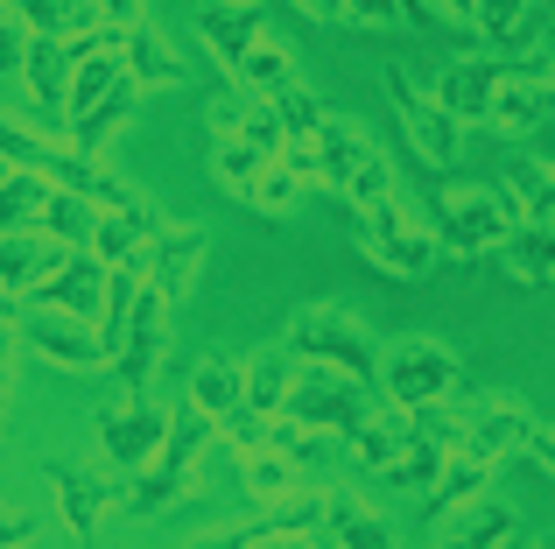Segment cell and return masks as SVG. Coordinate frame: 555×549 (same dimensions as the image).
Here are the masks:
<instances>
[{
    "label": "cell",
    "mask_w": 555,
    "mask_h": 549,
    "mask_svg": "<svg viewBox=\"0 0 555 549\" xmlns=\"http://www.w3.org/2000/svg\"><path fill=\"white\" fill-rule=\"evenodd\" d=\"M0 177H8V163H0Z\"/></svg>",
    "instance_id": "cell-56"
},
{
    "label": "cell",
    "mask_w": 555,
    "mask_h": 549,
    "mask_svg": "<svg viewBox=\"0 0 555 549\" xmlns=\"http://www.w3.org/2000/svg\"><path fill=\"white\" fill-rule=\"evenodd\" d=\"M534 8H542V14H555V0H534Z\"/></svg>",
    "instance_id": "cell-55"
},
{
    "label": "cell",
    "mask_w": 555,
    "mask_h": 549,
    "mask_svg": "<svg viewBox=\"0 0 555 549\" xmlns=\"http://www.w3.org/2000/svg\"><path fill=\"white\" fill-rule=\"evenodd\" d=\"M197 480H204V465H197V458L163 451L149 472H134V480H127V500H120V508L134 514V522H163L169 508H183V500L197 494Z\"/></svg>",
    "instance_id": "cell-17"
},
{
    "label": "cell",
    "mask_w": 555,
    "mask_h": 549,
    "mask_svg": "<svg viewBox=\"0 0 555 549\" xmlns=\"http://www.w3.org/2000/svg\"><path fill=\"white\" fill-rule=\"evenodd\" d=\"M443 458H450V444H443V437H429V430H415V437H408V451L393 458L379 480L401 486V494H429V486L443 480Z\"/></svg>",
    "instance_id": "cell-37"
},
{
    "label": "cell",
    "mask_w": 555,
    "mask_h": 549,
    "mask_svg": "<svg viewBox=\"0 0 555 549\" xmlns=\"http://www.w3.org/2000/svg\"><path fill=\"white\" fill-rule=\"evenodd\" d=\"M92 423H99V451H106V472H120V480L149 472L155 458H163V444H169V416H163V409H149V395H127V387L99 401Z\"/></svg>",
    "instance_id": "cell-7"
},
{
    "label": "cell",
    "mask_w": 555,
    "mask_h": 549,
    "mask_svg": "<svg viewBox=\"0 0 555 549\" xmlns=\"http://www.w3.org/2000/svg\"><path fill=\"white\" fill-rule=\"evenodd\" d=\"M36 233H50L56 247H92V233H99V205H92V197H78V191H56V183H50V205H42Z\"/></svg>",
    "instance_id": "cell-35"
},
{
    "label": "cell",
    "mask_w": 555,
    "mask_h": 549,
    "mask_svg": "<svg viewBox=\"0 0 555 549\" xmlns=\"http://www.w3.org/2000/svg\"><path fill=\"white\" fill-rule=\"evenodd\" d=\"M204 169H211L218 191H232V197L246 205V197H254V183H260V169H268V155H260L246 135H211V155H204Z\"/></svg>",
    "instance_id": "cell-33"
},
{
    "label": "cell",
    "mask_w": 555,
    "mask_h": 549,
    "mask_svg": "<svg viewBox=\"0 0 555 549\" xmlns=\"http://www.w3.org/2000/svg\"><path fill=\"white\" fill-rule=\"evenodd\" d=\"M232 85H240V92H254V99H282L288 85H302V78H296V50H288L282 36H260L254 50L240 56Z\"/></svg>",
    "instance_id": "cell-31"
},
{
    "label": "cell",
    "mask_w": 555,
    "mask_h": 549,
    "mask_svg": "<svg viewBox=\"0 0 555 549\" xmlns=\"http://www.w3.org/2000/svg\"><path fill=\"white\" fill-rule=\"evenodd\" d=\"M457 395H472V381H464V359L443 339L408 331V339L379 345V401L415 416V409H436V401H457Z\"/></svg>",
    "instance_id": "cell-2"
},
{
    "label": "cell",
    "mask_w": 555,
    "mask_h": 549,
    "mask_svg": "<svg viewBox=\"0 0 555 549\" xmlns=\"http://www.w3.org/2000/svg\"><path fill=\"white\" fill-rule=\"evenodd\" d=\"M70 71H78V56L56 36H28L22 78H28V92H36V106L50 113V120H70Z\"/></svg>",
    "instance_id": "cell-22"
},
{
    "label": "cell",
    "mask_w": 555,
    "mask_h": 549,
    "mask_svg": "<svg viewBox=\"0 0 555 549\" xmlns=\"http://www.w3.org/2000/svg\"><path fill=\"white\" fill-rule=\"evenodd\" d=\"M50 141L56 135H36V127H22V120L0 113V163H8V169H42V163H50Z\"/></svg>",
    "instance_id": "cell-42"
},
{
    "label": "cell",
    "mask_w": 555,
    "mask_h": 549,
    "mask_svg": "<svg viewBox=\"0 0 555 549\" xmlns=\"http://www.w3.org/2000/svg\"><path fill=\"white\" fill-rule=\"evenodd\" d=\"M169 310H177V303H169L155 282H141L134 317H127V339H120V359H113V381H120L127 395H149L155 367L169 359Z\"/></svg>",
    "instance_id": "cell-10"
},
{
    "label": "cell",
    "mask_w": 555,
    "mask_h": 549,
    "mask_svg": "<svg viewBox=\"0 0 555 549\" xmlns=\"http://www.w3.org/2000/svg\"><path fill=\"white\" fill-rule=\"evenodd\" d=\"M240 480H246V494H254L260 508H274V500L302 494V458H288V451H274V444H260V451H240Z\"/></svg>",
    "instance_id": "cell-34"
},
{
    "label": "cell",
    "mask_w": 555,
    "mask_h": 549,
    "mask_svg": "<svg viewBox=\"0 0 555 549\" xmlns=\"http://www.w3.org/2000/svg\"><path fill=\"white\" fill-rule=\"evenodd\" d=\"M28 303L70 310V317H85V324H99V310H106V261H99L92 247H64L50 261V274L28 289Z\"/></svg>",
    "instance_id": "cell-12"
},
{
    "label": "cell",
    "mask_w": 555,
    "mask_h": 549,
    "mask_svg": "<svg viewBox=\"0 0 555 549\" xmlns=\"http://www.w3.org/2000/svg\"><path fill=\"white\" fill-rule=\"evenodd\" d=\"M500 268L514 274V282H528V289L555 282V226H542V219H520L514 233L500 240Z\"/></svg>",
    "instance_id": "cell-30"
},
{
    "label": "cell",
    "mask_w": 555,
    "mask_h": 549,
    "mask_svg": "<svg viewBox=\"0 0 555 549\" xmlns=\"http://www.w3.org/2000/svg\"><path fill=\"white\" fill-rule=\"evenodd\" d=\"M296 373H302V353H296L288 339L260 345V353L246 359V409H254V416H282V401H288V387H296Z\"/></svg>",
    "instance_id": "cell-25"
},
{
    "label": "cell",
    "mask_w": 555,
    "mask_h": 549,
    "mask_svg": "<svg viewBox=\"0 0 555 549\" xmlns=\"http://www.w3.org/2000/svg\"><path fill=\"white\" fill-rule=\"evenodd\" d=\"M134 99H141V85H134V78H120V85H113V92L99 99L92 113H78V120L64 127V141H70L78 155H106V141L120 135L127 120H134Z\"/></svg>",
    "instance_id": "cell-29"
},
{
    "label": "cell",
    "mask_w": 555,
    "mask_h": 549,
    "mask_svg": "<svg viewBox=\"0 0 555 549\" xmlns=\"http://www.w3.org/2000/svg\"><path fill=\"white\" fill-rule=\"evenodd\" d=\"M127 78V50H106V56H85L78 71H70V120H78V113H92L99 99L113 92V85ZM64 120V127H70Z\"/></svg>",
    "instance_id": "cell-40"
},
{
    "label": "cell",
    "mask_w": 555,
    "mask_h": 549,
    "mask_svg": "<svg viewBox=\"0 0 555 549\" xmlns=\"http://www.w3.org/2000/svg\"><path fill=\"white\" fill-rule=\"evenodd\" d=\"M14 331H22V345H28L36 359H50V367H64V373H99V367H113L106 331L85 324V317H70V310H42V303H28V317H22Z\"/></svg>",
    "instance_id": "cell-9"
},
{
    "label": "cell",
    "mask_w": 555,
    "mask_h": 549,
    "mask_svg": "<svg viewBox=\"0 0 555 549\" xmlns=\"http://www.w3.org/2000/svg\"><path fill=\"white\" fill-rule=\"evenodd\" d=\"M240 135L254 141L268 163H282V155H288V135H282V120H274V99H254V106H246V127H240Z\"/></svg>",
    "instance_id": "cell-43"
},
{
    "label": "cell",
    "mask_w": 555,
    "mask_h": 549,
    "mask_svg": "<svg viewBox=\"0 0 555 549\" xmlns=\"http://www.w3.org/2000/svg\"><path fill=\"white\" fill-rule=\"evenodd\" d=\"M359 254H366L373 268L401 274V282H422V274H436V261H443V247H436V233H429V212H415L401 191H393L387 205L359 212Z\"/></svg>",
    "instance_id": "cell-5"
},
{
    "label": "cell",
    "mask_w": 555,
    "mask_h": 549,
    "mask_svg": "<svg viewBox=\"0 0 555 549\" xmlns=\"http://www.w3.org/2000/svg\"><path fill=\"white\" fill-rule=\"evenodd\" d=\"M506 542H520V514L506 500H472L464 514L436 528V549H506Z\"/></svg>",
    "instance_id": "cell-24"
},
{
    "label": "cell",
    "mask_w": 555,
    "mask_h": 549,
    "mask_svg": "<svg viewBox=\"0 0 555 549\" xmlns=\"http://www.w3.org/2000/svg\"><path fill=\"white\" fill-rule=\"evenodd\" d=\"M183 401H190L197 416H211L218 430H225L232 416L246 409V359H240V353H204L197 367H190Z\"/></svg>",
    "instance_id": "cell-18"
},
{
    "label": "cell",
    "mask_w": 555,
    "mask_h": 549,
    "mask_svg": "<svg viewBox=\"0 0 555 549\" xmlns=\"http://www.w3.org/2000/svg\"><path fill=\"white\" fill-rule=\"evenodd\" d=\"M204 254H211V233H204V226H163V233L149 240V254H141V268H149V282L163 289L169 303H183L190 289H197Z\"/></svg>",
    "instance_id": "cell-16"
},
{
    "label": "cell",
    "mask_w": 555,
    "mask_h": 549,
    "mask_svg": "<svg viewBox=\"0 0 555 549\" xmlns=\"http://www.w3.org/2000/svg\"><path fill=\"white\" fill-rule=\"evenodd\" d=\"M528 549H555V536H534V542H528Z\"/></svg>",
    "instance_id": "cell-54"
},
{
    "label": "cell",
    "mask_w": 555,
    "mask_h": 549,
    "mask_svg": "<svg viewBox=\"0 0 555 549\" xmlns=\"http://www.w3.org/2000/svg\"><path fill=\"white\" fill-rule=\"evenodd\" d=\"M56 240L50 233H36V226H28V233H0V296H28V289L42 282V274H50V261H56Z\"/></svg>",
    "instance_id": "cell-28"
},
{
    "label": "cell",
    "mask_w": 555,
    "mask_h": 549,
    "mask_svg": "<svg viewBox=\"0 0 555 549\" xmlns=\"http://www.w3.org/2000/svg\"><path fill=\"white\" fill-rule=\"evenodd\" d=\"M282 339L296 345L310 367H338V373H352V381H366L379 395V339L359 310H345V303H296Z\"/></svg>",
    "instance_id": "cell-3"
},
{
    "label": "cell",
    "mask_w": 555,
    "mask_h": 549,
    "mask_svg": "<svg viewBox=\"0 0 555 549\" xmlns=\"http://www.w3.org/2000/svg\"><path fill=\"white\" fill-rule=\"evenodd\" d=\"M317 536H331L338 549H393V528L379 522L359 494H331L324 500V528H317Z\"/></svg>",
    "instance_id": "cell-32"
},
{
    "label": "cell",
    "mask_w": 555,
    "mask_h": 549,
    "mask_svg": "<svg viewBox=\"0 0 555 549\" xmlns=\"http://www.w3.org/2000/svg\"><path fill=\"white\" fill-rule=\"evenodd\" d=\"M22 56H28V22H22V8H14V0H0V78H8V71H22Z\"/></svg>",
    "instance_id": "cell-45"
},
{
    "label": "cell",
    "mask_w": 555,
    "mask_h": 549,
    "mask_svg": "<svg viewBox=\"0 0 555 549\" xmlns=\"http://www.w3.org/2000/svg\"><path fill=\"white\" fill-rule=\"evenodd\" d=\"M542 120H548V85L534 78L528 64H520L514 78H506L500 92H492V113H486V127H492V135H506V141H528Z\"/></svg>",
    "instance_id": "cell-23"
},
{
    "label": "cell",
    "mask_w": 555,
    "mask_h": 549,
    "mask_svg": "<svg viewBox=\"0 0 555 549\" xmlns=\"http://www.w3.org/2000/svg\"><path fill=\"white\" fill-rule=\"evenodd\" d=\"M408 437H415V416L393 409V401H373L366 423L345 437V451H352V465H359V472H387L393 458L408 451Z\"/></svg>",
    "instance_id": "cell-21"
},
{
    "label": "cell",
    "mask_w": 555,
    "mask_h": 549,
    "mask_svg": "<svg viewBox=\"0 0 555 549\" xmlns=\"http://www.w3.org/2000/svg\"><path fill=\"white\" fill-rule=\"evenodd\" d=\"M528 437H534V416H528V401L520 395H478L472 401V423H464V451H478V458H514V451H528Z\"/></svg>",
    "instance_id": "cell-15"
},
{
    "label": "cell",
    "mask_w": 555,
    "mask_h": 549,
    "mask_svg": "<svg viewBox=\"0 0 555 549\" xmlns=\"http://www.w3.org/2000/svg\"><path fill=\"white\" fill-rule=\"evenodd\" d=\"M528 458H534V465H542L548 480H555V430H542V423H534V437H528Z\"/></svg>",
    "instance_id": "cell-51"
},
{
    "label": "cell",
    "mask_w": 555,
    "mask_h": 549,
    "mask_svg": "<svg viewBox=\"0 0 555 549\" xmlns=\"http://www.w3.org/2000/svg\"><path fill=\"white\" fill-rule=\"evenodd\" d=\"M520 226V197L506 183H450L429 205V233L450 261H478V254H500V240Z\"/></svg>",
    "instance_id": "cell-1"
},
{
    "label": "cell",
    "mask_w": 555,
    "mask_h": 549,
    "mask_svg": "<svg viewBox=\"0 0 555 549\" xmlns=\"http://www.w3.org/2000/svg\"><path fill=\"white\" fill-rule=\"evenodd\" d=\"M310 22H345V0H296Z\"/></svg>",
    "instance_id": "cell-52"
},
{
    "label": "cell",
    "mask_w": 555,
    "mask_h": 549,
    "mask_svg": "<svg viewBox=\"0 0 555 549\" xmlns=\"http://www.w3.org/2000/svg\"><path fill=\"white\" fill-rule=\"evenodd\" d=\"M492 472H500L492 458H478V451H464V444H457V451L443 458V480H436L429 494H422V522H429V528H443L450 514H464L472 500H486Z\"/></svg>",
    "instance_id": "cell-19"
},
{
    "label": "cell",
    "mask_w": 555,
    "mask_h": 549,
    "mask_svg": "<svg viewBox=\"0 0 555 549\" xmlns=\"http://www.w3.org/2000/svg\"><path fill=\"white\" fill-rule=\"evenodd\" d=\"M345 22H359V28H393V22H408V14H401V0H345Z\"/></svg>",
    "instance_id": "cell-46"
},
{
    "label": "cell",
    "mask_w": 555,
    "mask_h": 549,
    "mask_svg": "<svg viewBox=\"0 0 555 549\" xmlns=\"http://www.w3.org/2000/svg\"><path fill=\"white\" fill-rule=\"evenodd\" d=\"M28 536H36V514H22V508H0V549H22Z\"/></svg>",
    "instance_id": "cell-48"
},
{
    "label": "cell",
    "mask_w": 555,
    "mask_h": 549,
    "mask_svg": "<svg viewBox=\"0 0 555 549\" xmlns=\"http://www.w3.org/2000/svg\"><path fill=\"white\" fill-rule=\"evenodd\" d=\"M429 8H443V14H457V22H472V14H478V0H429Z\"/></svg>",
    "instance_id": "cell-53"
},
{
    "label": "cell",
    "mask_w": 555,
    "mask_h": 549,
    "mask_svg": "<svg viewBox=\"0 0 555 549\" xmlns=\"http://www.w3.org/2000/svg\"><path fill=\"white\" fill-rule=\"evenodd\" d=\"M14 8H22L28 36H56V42H70V36H85V28L106 22L99 0H14Z\"/></svg>",
    "instance_id": "cell-36"
},
{
    "label": "cell",
    "mask_w": 555,
    "mask_h": 549,
    "mask_svg": "<svg viewBox=\"0 0 555 549\" xmlns=\"http://www.w3.org/2000/svg\"><path fill=\"white\" fill-rule=\"evenodd\" d=\"M42 480H50V494H56V514L70 522V536H78V549H99V514H106V500H113V486H106V465L50 458V465H42Z\"/></svg>",
    "instance_id": "cell-13"
},
{
    "label": "cell",
    "mask_w": 555,
    "mask_h": 549,
    "mask_svg": "<svg viewBox=\"0 0 555 549\" xmlns=\"http://www.w3.org/2000/svg\"><path fill=\"white\" fill-rule=\"evenodd\" d=\"M528 71H534V78H542V85H555V22L542 28V42H534V56H528Z\"/></svg>",
    "instance_id": "cell-49"
},
{
    "label": "cell",
    "mask_w": 555,
    "mask_h": 549,
    "mask_svg": "<svg viewBox=\"0 0 555 549\" xmlns=\"http://www.w3.org/2000/svg\"><path fill=\"white\" fill-rule=\"evenodd\" d=\"M127 78H134L141 92L183 85V56H177V42H169V28H155V22H134V28H127Z\"/></svg>",
    "instance_id": "cell-27"
},
{
    "label": "cell",
    "mask_w": 555,
    "mask_h": 549,
    "mask_svg": "<svg viewBox=\"0 0 555 549\" xmlns=\"http://www.w3.org/2000/svg\"><path fill=\"white\" fill-rule=\"evenodd\" d=\"M379 85H387L393 113H401V127H408V149H415L429 169H450V163H457L464 127L450 120V106L436 99V85H415V71H408V64H387V71H379Z\"/></svg>",
    "instance_id": "cell-8"
},
{
    "label": "cell",
    "mask_w": 555,
    "mask_h": 549,
    "mask_svg": "<svg viewBox=\"0 0 555 549\" xmlns=\"http://www.w3.org/2000/svg\"><path fill=\"white\" fill-rule=\"evenodd\" d=\"M99 14H106L113 28H134V22H149V14H141V0H99Z\"/></svg>",
    "instance_id": "cell-50"
},
{
    "label": "cell",
    "mask_w": 555,
    "mask_h": 549,
    "mask_svg": "<svg viewBox=\"0 0 555 549\" xmlns=\"http://www.w3.org/2000/svg\"><path fill=\"white\" fill-rule=\"evenodd\" d=\"M268 36V8L260 0H204L197 8V42L218 56V71H240V56L254 50V42Z\"/></svg>",
    "instance_id": "cell-14"
},
{
    "label": "cell",
    "mask_w": 555,
    "mask_h": 549,
    "mask_svg": "<svg viewBox=\"0 0 555 549\" xmlns=\"http://www.w3.org/2000/svg\"><path fill=\"white\" fill-rule=\"evenodd\" d=\"M520 163H534V169H548V177H555V106H548V120L520 141Z\"/></svg>",
    "instance_id": "cell-47"
},
{
    "label": "cell",
    "mask_w": 555,
    "mask_h": 549,
    "mask_svg": "<svg viewBox=\"0 0 555 549\" xmlns=\"http://www.w3.org/2000/svg\"><path fill=\"white\" fill-rule=\"evenodd\" d=\"M274 120H282V135H288V149H317V135H324V120H331V106L310 92V85H288L282 99H274Z\"/></svg>",
    "instance_id": "cell-39"
},
{
    "label": "cell",
    "mask_w": 555,
    "mask_h": 549,
    "mask_svg": "<svg viewBox=\"0 0 555 549\" xmlns=\"http://www.w3.org/2000/svg\"><path fill=\"white\" fill-rule=\"evenodd\" d=\"M163 212H155V197H141V205H127V212H99V233H92V254L106 268H127V261H141L149 254V240L163 233Z\"/></svg>",
    "instance_id": "cell-20"
},
{
    "label": "cell",
    "mask_w": 555,
    "mask_h": 549,
    "mask_svg": "<svg viewBox=\"0 0 555 549\" xmlns=\"http://www.w3.org/2000/svg\"><path fill=\"white\" fill-rule=\"evenodd\" d=\"M373 401L379 395H373L366 381H352V373H338V367H310V359H302V373H296V387H288L282 416H296V423L317 430V437H352V430L366 423Z\"/></svg>",
    "instance_id": "cell-6"
},
{
    "label": "cell",
    "mask_w": 555,
    "mask_h": 549,
    "mask_svg": "<svg viewBox=\"0 0 555 549\" xmlns=\"http://www.w3.org/2000/svg\"><path fill=\"white\" fill-rule=\"evenodd\" d=\"M50 205V177L42 169H8L0 177V233H28Z\"/></svg>",
    "instance_id": "cell-38"
},
{
    "label": "cell",
    "mask_w": 555,
    "mask_h": 549,
    "mask_svg": "<svg viewBox=\"0 0 555 549\" xmlns=\"http://www.w3.org/2000/svg\"><path fill=\"white\" fill-rule=\"evenodd\" d=\"M302 191H310V183H302V177H296L288 163H268V169H260V183H254V197H246V205H254L260 219H296Z\"/></svg>",
    "instance_id": "cell-41"
},
{
    "label": "cell",
    "mask_w": 555,
    "mask_h": 549,
    "mask_svg": "<svg viewBox=\"0 0 555 549\" xmlns=\"http://www.w3.org/2000/svg\"><path fill=\"white\" fill-rule=\"evenodd\" d=\"M246 106H254V92H240V85L225 78V92H211V106H204V127H211V135H240Z\"/></svg>",
    "instance_id": "cell-44"
},
{
    "label": "cell",
    "mask_w": 555,
    "mask_h": 549,
    "mask_svg": "<svg viewBox=\"0 0 555 549\" xmlns=\"http://www.w3.org/2000/svg\"><path fill=\"white\" fill-rule=\"evenodd\" d=\"M317 163H324V191H338L352 212H373L401 191V183H393V163L379 155V141L359 120H338V113H331L324 135H317Z\"/></svg>",
    "instance_id": "cell-4"
},
{
    "label": "cell",
    "mask_w": 555,
    "mask_h": 549,
    "mask_svg": "<svg viewBox=\"0 0 555 549\" xmlns=\"http://www.w3.org/2000/svg\"><path fill=\"white\" fill-rule=\"evenodd\" d=\"M528 64V56H506V50H472L457 56V64H443V78H436V99L450 106V120L457 127H486L492 113V92H500L514 71Z\"/></svg>",
    "instance_id": "cell-11"
},
{
    "label": "cell",
    "mask_w": 555,
    "mask_h": 549,
    "mask_svg": "<svg viewBox=\"0 0 555 549\" xmlns=\"http://www.w3.org/2000/svg\"><path fill=\"white\" fill-rule=\"evenodd\" d=\"M472 28H478V36H486V42H500L506 56H534V42H542L548 14L534 8V0H478Z\"/></svg>",
    "instance_id": "cell-26"
}]
</instances>
